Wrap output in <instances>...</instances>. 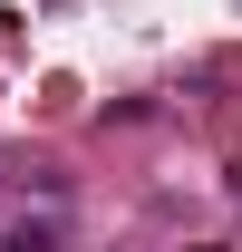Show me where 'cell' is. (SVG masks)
Returning a JSON list of instances; mask_svg holds the SVG:
<instances>
[{"label": "cell", "instance_id": "cell-3", "mask_svg": "<svg viewBox=\"0 0 242 252\" xmlns=\"http://www.w3.org/2000/svg\"><path fill=\"white\" fill-rule=\"evenodd\" d=\"M204 252H233V243H204Z\"/></svg>", "mask_w": 242, "mask_h": 252}, {"label": "cell", "instance_id": "cell-1", "mask_svg": "<svg viewBox=\"0 0 242 252\" xmlns=\"http://www.w3.org/2000/svg\"><path fill=\"white\" fill-rule=\"evenodd\" d=\"M0 252H59V223H10Z\"/></svg>", "mask_w": 242, "mask_h": 252}, {"label": "cell", "instance_id": "cell-2", "mask_svg": "<svg viewBox=\"0 0 242 252\" xmlns=\"http://www.w3.org/2000/svg\"><path fill=\"white\" fill-rule=\"evenodd\" d=\"M0 49H10V10H0Z\"/></svg>", "mask_w": 242, "mask_h": 252}]
</instances>
